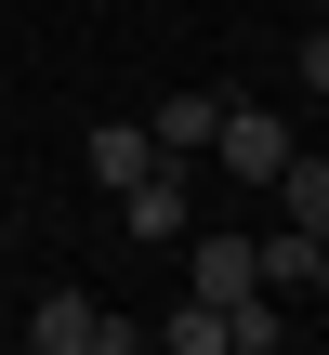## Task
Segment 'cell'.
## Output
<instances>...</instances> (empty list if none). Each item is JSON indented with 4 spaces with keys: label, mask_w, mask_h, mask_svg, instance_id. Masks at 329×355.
Returning <instances> with one entry per match:
<instances>
[{
    "label": "cell",
    "mask_w": 329,
    "mask_h": 355,
    "mask_svg": "<svg viewBox=\"0 0 329 355\" xmlns=\"http://www.w3.org/2000/svg\"><path fill=\"white\" fill-rule=\"evenodd\" d=\"M211 158H224V184H277V171H290V119L224 92V119H211Z\"/></svg>",
    "instance_id": "obj_1"
},
{
    "label": "cell",
    "mask_w": 329,
    "mask_h": 355,
    "mask_svg": "<svg viewBox=\"0 0 329 355\" xmlns=\"http://www.w3.org/2000/svg\"><path fill=\"white\" fill-rule=\"evenodd\" d=\"M26 343L40 355H132V316H106L92 290H53V303L26 316Z\"/></svg>",
    "instance_id": "obj_2"
},
{
    "label": "cell",
    "mask_w": 329,
    "mask_h": 355,
    "mask_svg": "<svg viewBox=\"0 0 329 355\" xmlns=\"http://www.w3.org/2000/svg\"><path fill=\"white\" fill-rule=\"evenodd\" d=\"M119 224H132V237H185V224H198V184H185V158H158L145 184H119Z\"/></svg>",
    "instance_id": "obj_3"
},
{
    "label": "cell",
    "mask_w": 329,
    "mask_h": 355,
    "mask_svg": "<svg viewBox=\"0 0 329 355\" xmlns=\"http://www.w3.org/2000/svg\"><path fill=\"white\" fill-rule=\"evenodd\" d=\"M211 119H224V92H158V105H145V132H158V158H185V171L211 158Z\"/></svg>",
    "instance_id": "obj_4"
},
{
    "label": "cell",
    "mask_w": 329,
    "mask_h": 355,
    "mask_svg": "<svg viewBox=\"0 0 329 355\" xmlns=\"http://www.w3.org/2000/svg\"><path fill=\"white\" fill-rule=\"evenodd\" d=\"M79 158H92V184L119 198V184H145V171H158V132H145V119H92V145H79Z\"/></svg>",
    "instance_id": "obj_5"
},
{
    "label": "cell",
    "mask_w": 329,
    "mask_h": 355,
    "mask_svg": "<svg viewBox=\"0 0 329 355\" xmlns=\"http://www.w3.org/2000/svg\"><path fill=\"white\" fill-rule=\"evenodd\" d=\"M264 198H277V211H290L303 237H329V158H303V145H290V171H277Z\"/></svg>",
    "instance_id": "obj_6"
},
{
    "label": "cell",
    "mask_w": 329,
    "mask_h": 355,
    "mask_svg": "<svg viewBox=\"0 0 329 355\" xmlns=\"http://www.w3.org/2000/svg\"><path fill=\"white\" fill-rule=\"evenodd\" d=\"M158 343H171V355H237V303H211V290H198V303H185Z\"/></svg>",
    "instance_id": "obj_7"
},
{
    "label": "cell",
    "mask_w": 329,
    "mask_h": 355,
    "mask_svg": "<svg viewBox=\"0 0 329 355\" xmlns=\"http://www.w3.org/2000/svg\"><path fill=\"white\" fill-rule=\"evenodd\" d=\"M251 250H264V290H277V303L317 277V237H303V224H277V237H251Z\"/></svg>",
    "instance_id": "obj_8"
},
{
    "label": "cell",
    "mask_w": 329,
    "mask_h": 355,
    "mask_svg": "<svg viewBox=\"0 0 329 355\" xmlns=\"http://www.w3.org/2000/svg\"><path fill=\"white\" fill-rule=\"evenodd\" d=\"M303 92H317V105H329V26H317V40H303Z\"/></svg>",
    "instance_id": "obj_9"
},
{
    "label": "cell",
    "mask_w": 329,
    "mask_h": 355,
    "mask_svg": "<svg viewBox=\"0 0 329 355\" xmlns=\"http://www.w3.org/2000/svg\"><path fill=\"white\" fill-rule=\"evenodd\" d=\"M303 290H317V303H329V237H317V277H303Z\"/></svg>",
    "instance_id": "obj_10"
}]
</instances>
